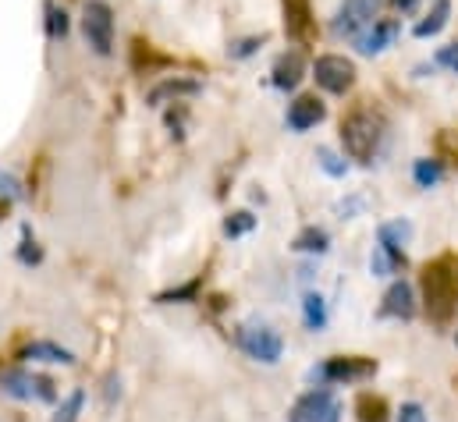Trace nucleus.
<instances>
[{
    "label": "nucleus",
    "instance_id": "nucleus-1",
    "mask_svg": "<svg viewBox=\"0 0 458 422\" xmlns=\"http://www.w3.org/2000/svg\"><path fill=\"white\" fill-rule=\"evenodd\" d=\"M420 284H423V309H427V316L437 319V323L452 319V313H455V306H458V259L455 256L445 252V256H437L434 263H427Z\"/></svg>",
    "mask_w": 458,
    "mask_h": 422
},
{
    "label": "nucleus",
    "instance_id": "nucleus-2",
    "mask_svg": "<svg viewBox=\"0 0 458 422\" xmlns=\"http://www.w3.org/2000/svg\"><path fill=\"white\" fill-rule=\"evenodd\" d=\"M380 139H384V121L369 110H352L342 121V142L344 153L359 164H369L380 149Z\"/></svg>",
    "mask_w": 458,
    "mask_h": 422
},
{
    "label": "nucleus",
    "instance_id": "nucleus-3",
    "mask_svg": "<svg viewBox=\"0 0 458 422\" xmlns=\"http://www.w3.org/2000/svg\"><path fill=\"white\" fill-rule=\"evenodd\" d=\"M0 391L7 398H18V401H54L57 398V387L50 376L43 373H29L21 366H4L0 362Z\"/></svg>",
    "mask_w": 458,
    "mask_h": 422
},
{
    "label": "nucleus",
    "instance_id": "nucleus-4",
    "mask_svg": "<svg viewBox=\"0 0 458 422\" xmlns=\"http://www.w3.org/2000/svg\"><path fill=\"white\" fill-rule=\"evenodd\" d=\"M82 32H86V43L100 57H107L114 50V11H111V4L89 0L86 11H82Z\"/></svg>",
    "mask_w": 458,
    "mask_h": 422
},
{
    "label": "nucleus",
    "instance_id": "nucleus-5",
    "mask_svg": "<svg viewBox=\"0 0 458 422\" xmlns=\"http://www.w3.org/2000/svg\"><path fill=\"white\" fill-rule=\"evenodd\" d=\"M373 373H377V359L338 355V359H327L324 366H317L310 376L320 384H359V380H369Z\"/></svg>",
    "mask_w": 458,
    "mask_h": 422
},
{
    "label": "nucleus",
    "instance_id": "nucleus-6",
    "mask_svg": "<svg viewBox=\"0 0 458 422\" xmlns=\"http://www.w3.org/2000/svg\"><path fill=\"white\" fill-rule=\"evenodd\" d=\"M238 344L252 362H263V366H277L284 355V341L274 326H242Z\"/></svg>",
    "mask_w": 458,
    "mask_h": 422
},
{
    "label": "nucleus",
    "instance_id": "nucleus-7",
    "mask_svg": "<svg viewBox=\"0 0 458 422\" xmlns=\"http://www.w3.org/2000/svg\"><path fill=\"white\" fill-rule=\"evenodd\" d=\"M313 79H317L320 89H327L335 97H344L355 86V64L348 57H342V54H324L313 64Z\"/></svg>",
    "mask_w": 458,
    "mask_h": 422
},
{
    "label": "nucleus",
    "instance_id": "nucleus-8",
    "mask_svg": "<svg viewBox=\"0 0 458 422\" xmlns=\"http://www.w3.org/2000/svg\"><path fill=\"white\" fill-rule=\"evenodd\" d=\"M380 14V0H344L331 21L335 36H344V39H355L359 32H366Z\"/></svg>",
    "mask_w": 458,
    "mask_h": 422
},
{
    "label": "nucleus",
    "instance_id": "nucleus-9",
    "mask_svg": "<svg viewBox=\"0 0 458 422\" xmlns=\"http://www.w3.org/2000/svg\"><path fill=\"white\" fill-rule=\"evenodd\" d=\"M398 32H402V25H398L394 18H377L366 32H359V36H355V46H359V54L373 57V54L387 50V46L398 39Z\"/></svg>",
    "mask_w": 458,
    "mask_h": 422
},
{
    "label": "nucleus",
    "instance_id": "nucleus-10",
    "mask_svg": "<svg viewBox=\"0 0 458 422\" xmlns=\"http://www.w3.org/2000/svg\"><path fill=\"white\" fill-rule=\"evenodd\" d=\"M338 401L331 398V391H310V394H302L295 405H292V416L288 422H327L331 416V409H335Z\"/></svg>",
    "mask_w": 458,
    "mask_h": 422
},
{
    "label": "nucleus",
    "instance_id": "nucleus-11",
    "mask_svg": "<svg viewBox=\"0 0 458 422\" xmlns=\"http://www.w3.org/2000/svg\"><path fill=\"white\" fill-rule=\"evenodd\" d=\"M380 316L384 319H412L416 316V291H412L409 281H394V284L384 291Z\"/></svg>",
    "mask_w": 458,
    "mask_h": 422
},
{
    "label": "nucleus",
    "instance_id": "nucleus-12",
    "mask_svg": "<svg viewBox=\"0 0 458 422\" xmlns=\"http://www.w3.org/2000/svg\"><path fill=\"white\" fill-rule=\"evenodd\" d=\"M324 117H327V106H324L320 97H295V100L288 104V128H292V131H310V128H317Z\"/></svg>",
    "mask_w": 458,
    "mask_h": 422
},
{
    "label": "nucleus",
    "instance_id": "nucleus-13",
    "mask_svg": "<svg viewBox=\"0 0 458 422\" xmlns=\"http://www.w3.org/2000/svg\"><path fill=\"white\" fill-rule=\"evenodd\" d=\"M274 86L281 89V93H288V89H295L299 82H302V75H306V61H302V54L299 50H288V54H281L277 61H274Z\"/></svg>",
    "mask_w": 458,
    "mask_h": 422
},
{
    "label": "nucleus",
    "instance_id": "nucleus-14",
    "mask_svg": "<svg viewBox=\"0 0 458 422\" xmlns=\"http://www.w3.org/2000/svg\"><path fill=\"white\" fill-rule=\"evenodd\" d=\"M21 362H61V366H75V351L61 348L57 341H29L18 351Z\"/></svg>",
    "mask_w": 458,
    "mask_h": 422
},
{
    "label": "nucleus",
    "instance_id": "nucleus-15",
    "mask_svg": "<svg viewBox=\"0 0 458 422\" xmlns=\"http://www.w3.org/2000/svg\"><path fill=\"white\" fill-rule=\"evenodd\" d=\"M412 238V224L409 220H394V224H384L380 231H377V241L398 259V266H405L409 259H405V241Z\"/></svg>",
    "mask_w": 458,
    "mask_h": 422
},
{
    "label": "nucleus",
    "instance_id": "nucleus-16",
    "mask_svg": "<svg viewBox=\"0 0 458 422\" xmlns=\"http://www.w3.org/2000/svg\"><path fill=\"white\" fill-rule=\"evenodd\" d=\"M284 29L292 39H310V32H313L310 0H284Z\"/></svg>",
    "mask_w": 458,
    "mask_h": 422
},
{
    "label": "nucleus",
    "instance_id": "nucleus-17",
    "mask_svg": "<svg viewBox=\"0 0 458 422\" xmlns=\"http://www.w3.org/2000/svg\"><path fill=\"white\" fill-rule=\"evenodd\" d=\"M199 93V82L196 79H164L160 86H153L149 89V104L153 106H160V104H167V100H182V97H196Z\"/></svg>",
    "mask_w": 458,
    "mask_h": 422
},
{
    "label": "nucleus",
    "instance_id": "nucleus-18",
    "mask_svg": "<svg viewBox=\"0 0 458 422\" xmlns=\"http://www.w3.org/2000/svg\"><path fill=\"white\" fill-rule=\"evenodd\" d=\"M448 18H452V0H430V11H427V18L412 29L420 39H430V36H437L445 25H448Z\"/></svg>",
    "mask_w": 458,
    "mask_h": 422
},
{
    "label": "nucleus",
    "instance_id": "nucleus-19",
    "mask_svg": "<svg viewBox=\"0 0 458 422\" xmlns=\"http://www.w3.org/2000/svg\"><path fill=\"white\" fill-rule=\"evenodd\" d=\"M292 249H295V252H310V256H324V252L331 249V234H327L324 227H302V231L295 234Z\"/></svg>",
    "mask_w": 458,
    "mask_h": 422
},
{
    "label": "nucleus",
    "instance_id": "nucleus-20",
    "mask_svg": "<svg viewBox=\"0 0 458 422\" xmlns=\"http://www.w3.org/2000/svg\"><path fill=\"white\" fill-rule=\"evenodd\" d=\"M302 316H306V326H310V330H324V326H327V302H324L317 291H306V299H302Z\"/></svg>",
    "mask_w": 458,
    "mask_h": 422
},
{
    "label": "nucleus",
    "instance_id": "nucleus-21",
    "mask_svg": "<svg viewBox=\"0 0 458 422\" xmlns=\"http://www.w3.org/2000/svg\"><path fill=\"white\" fill-rule=\"evenodd\" d=\"M355 416H359V422H384V416H387V401L377 398V394H359V401H355Z\"/></svg>",
    "mask_w": 458,
    "mask_h": 422
},
{
    "label": "nucleus",
    "instance_id": "nucleus-22",
    "mask_svg": "<svg viewBox=\"0 0 458 422\" xmlns=\"http://www.w3.org/2000/svg\"><path fill=\"white\" fill-rule=\"evenodd\" d=\"M199 288H203V281L196 277V281H189V284H182V288H171V291H160L157 295V306H182V302H196V295H199Z\"/></svg>",
    "mask_w": 458,
    "mask_h": 422
},
{
    "label": "nucleus",
    "instance_id": "nucleus-23",
    "mask_svg": "<svg viewBox=\"0 0 458 422\" xmlns=\"http://www.w3.org/2000/svg\"><path fill=\"white\" fill-rule=\"evenodd\" d=\"M441 174H445L441 160H416V167H412V178L420 189H434L441 181Z\"/></svg>",
    "mask_w": 458,
    "mask_h": 422
},
{
    "label": "nucleus",
    "instance_id": "nucleus-24",
    "mask_svg": "<svg viewBox=\"0 0 458 422\" xmlns=\"http://www.w3.org/2000/svg\"><path fill=\"white\" fill-rule=\"evenodd\" d=\"M369 270H373V277H391V274H398L402 266H398V259H394L384 245H377L373 256H369Z\"/></svg>",
    "mask_w": 458,
    "mask_h": 422
},
{
    "label": "nucleus",
    "instance_id": "nucleus-25",
    "mask_svg": "<svg viewBox=\"0 0 458 422\" xmlns=\"http://www.w3.org/2000/svg\"><path fill=\"white\" fill-rule=\"evenodd\" d=\"M82 405H86V391H72L68 394V401L54 412V419L50 422H79V416H82Z\"/></svg>",
    "mask_w": 458,
    "mask_h": 422
},
{
    "label": "nucleus",
    "instance_id": "nucleus-26",
    "mask_svg": "<svg viewBox=\"0 0 458 422\" xmlns=\"http://www.w3.org/2000/svg\"><path fill=\"white\" fill-rule=\"evenodd\" d=\"M252 227H256V216L249 210L228 213V220H225V234H228V238H242V234H249Z\"/></svg>",
    "mask_w": 458,
    "mask_h": 422
},
{
    "label": "nucleus",
    "instance_id": "nucleus-27",
    "mask_svg": "<svg viewBox=\"0 0 458 422\" xmlns=\"http://www.w3.org/2000/svg\"><path fill=\"white\" fill-rule=\"evenodd\" d=\"M43 259V249L32 241V231L29 227H21V245H18V263H25V266H36Z\"/></svg>",
    "mask_w": 458,
    "mask_h": 422
},
{
    "label": "nucleus",
    "instance_id": "nucleus-28",
    "mask_svg": "<svg viewBox=\"0 0 458 422\" xmlns=\"http://www.w3.org/2000/svg\"><path fill=\"white\" fill-rule=\"evenodd\" d=\"M47 29H50V36L54 39H64V32H68V14L61 11V7H54V4H47Z\"/></svg>",
    "mask_w": 458,
    "mask_h": 422
},
{
    "label": "nucleus",
    "instance_id": "nucleus-29",
    "mask_svg": "<svg viewBox=\"0 0 458 422\" xmlns=\"http://www.w3.org/2000/svg\"><path fill=\"white\" fill-rule=\"evenodd\" d=\"M317 160H320V167H324L331 178H344V171H348V164H344L342 156H335L331 149H317Z\"/></svg>",
    "mask_w": 458,
    "mask_h": 422
},
{
    "label": "nucleus",
    "instance_id": "nucleus-30",
    "mask_svg": "<svg viewBox=\"0 0 458 422\" xmlns=\"http://www.w3.org/2000/svg\"><path fill=\"white\" fill-rule=\"evenodd\" d=\"M25 192H21V181L14 178V174H4L0 171V199H21Z\"/></svg>",
    "mask_w": 458,
    "mask_h": 422
},
{
    "label": "nucleus",
    "instance_id": "nucleus-31",
    "mask_svg": "<svg viewBox=\"0 0 458 422\" xmlns=\"http://www.w3.org/2000/svg\"><path fill=\"white\" fill-rule=\"evenodd\" d=\"M398 422H427V412H423V405L405 401V405L398 409Z\"/></svg>",
    "mask_w": 458,
    "mask_h": 422
},
{
    "label": "nucleus",
    "instance_id": "nucleus-32",
    "mask_svg": "<svg viewBox=\"0 0 458 422\" xmlns=\"http://www.w3.org/2000/svg\"><path fill=\"white\" fill-rule=\"evenodd\" d=\"M259 43H263V36H259V39H256V36H252V39H242V43H234V46H231V57H249Z\"/></svg>",
    "mask_w": 458,
    "mask_h": 422
},
{
    "label": "nucleus",
    "instance_id": "nucleus-33",
    "mask_svg": "<svg viewBox=\"0 0 458 422\" xmlns=\"http://www.w3.org/2000/svg\"><path fill=\"white\" fill-rule=\"evenodd\" d=\"M437 64H445V68H452V72H458V43H452V46H445V50L437 54Z\"/></svg>",
    "mask_w": 458,
    "mask_h": 422
},
{
    "label": "nucleus",
    "instance_id": "nucleus-34",
    "mask_svg": "<svg viewBox=\"0 0 458 422\" xmlns=\"http://www.w3.org/2000/svg\"><path fill=\"white\" fill-rule=\"evenodd\" d=\"M391 7L402 11V14H409V11H416V0H391Z\"/></svg>",
    "mask_w": 458,
    "mask_h": 422
},
{
    "label": "nucleus",
    "instance_id": "nucleus-35",
    "mask_svg": "<svg viewBox=\"0 0 458 422\" xmlns=\"http://www.w3.org/2000/svg\"><path fill=\"white\" fill-rule=\"evenodd\" d=\"M342 419V405H335V409H331V416H327V422H338Z\"/></svg>",
    "mask_w": 458,
    "mask_h": 422
},
{
    "label": "nucleus",
    "instance_id": "nucleus-36",
    "mask_svg": "<svg viewBox=\"0 0 458 422\" xmlns=\"http://www.w3.org/2000/svg\"><path fill=\"white\" fill-rule=\"evenodd\" d=\"M7 213H11V199H0V220H4Z\"/></svg>",
    "mask_w": 458,
    "mask_h": 422
},
{
    "label": "nucleus",
    "instance_id": "nucleus-37",
    "mask_svg": "<svg viewBox=\"0 0 458 422\" xmlns=\"http://www.w3.org/2000/svg\"><path fill=\"white\" fill-rule=\"evenodd\" d=\"M455 344H458V333H455Z\"/></svg>",
    "mask_w": 458,
    "mask_h": 422
}]
</instances>
